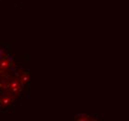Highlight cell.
<instances>
[{"instance_id": "6", "label": "cell", "mask_w": 129, "mask_h": 121, "mask_svg": "<svg viewBox=\"0 0 129 121\" xmlns=\"http://www.w3.org/2000/svg\"><path fill=\"white\" fill-rule=\"evenodd\" d=\"M8 55H7V52H6V50L5 49H1L0 50V59L3 60V59H6Z\"/></svg>"}, {"instance_id": "2", "label": "cell", "mask_w": 129, "mask_h": 121, "mask_svg": "<svg viewBox=\"0 0 129 121\" xmlns=\"http://www.w3.org/2000/svg\"><path fill=\"white\" fill-rule=\"evenodd\" d=\"M13 101H14V97H13V96H10V95H9V94L3 95V96H1V98H0V103H1V106L7 107L8 105L11 104Z\"/></svg>"}, {"instance_id": "3", "label": "cell", "mask_w": 129, "mask_h": 121, "mask_svg": "<svg viewBox=\"0 0 129 121\" xmlns=\"http://www.w3.org/2000/svg\"><path fill=\"white\" fill-rule=\"evenodd\" d=\"M12 65V63L9 62V60L7 59H3L0 61V69H1V73H3V71L5 72L9 67H10Z\"/></svg>"}, {"instance_id": "5", "label": "cell", "mask_w": 129, "mask_h": 121, "mask_svg": "<svg viewBox=\"0 0 129 121\" xmlns=\"http://www.w3.org/2000/svg\"><path fill=\"white\" fill-rule=\"evenodd\" d=\"M9 87V81L5 79L1 80V83H0V88H1V89H8Z\"/></svg>"}, {"instance_id": "1", "label": "cell", "mask_w": 129, "mask_h": 121, "mask_svg": "<svg viewBox=\"0 0 129 121\" xmlns=\"http://www.w3.org/2000/svg\"><path fill=\"white\" fill-rule=\"evenodd\" d=\"M22 85L20 80L17 79H12L9 81V89L10 93H12L13 95H18L20 93L21 90V86Z\"/></svg>"}, {"instance_id": "4", "label": "cell", "mask_w": 129, "mask_h": 121, "mask_svg": "<svg viewBox=\"0 0 129 121\" xmlns=\"http://www.w3.org/2000/svg\"><path fill=\"white\" fill-rule=\"evenodd\" d=\"M29 80H30V76L28 74L23 73V74L21 75V77H20V81H21V83L22 84V85L28 83L29 82Z\"/></svg>"}]
</instances>
